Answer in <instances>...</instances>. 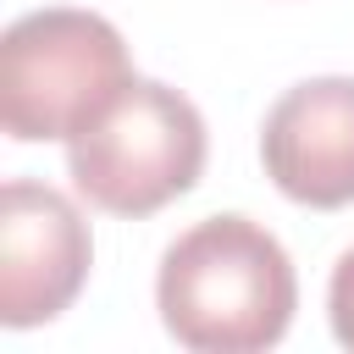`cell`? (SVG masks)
Wrapping results in <instances>:
<instances>
[{"instance_id": "1", "label": "cell", "mask_w": 354, "mask_h": 354, "mask_svg": "<svg viewBox=\"0 0 354 354\" xmlns=\"http://www.w3.org/2000/svg\"><path fill=\"white\" fill-rule=\"evenodd\" d=\"M155 304L194 354H260L288 337L299 277L277 232L249 216H205L160 254Z\"/></svg>"}, {"instance_id": "2", "label": "cell", "mask_w": 354, "mask_h": 354, "mask_svg": "<svg viewBox=\"0 0 354 354\" xmlns=\"http://www.w3.org/2000/svg\"><path fill=\"white\" fill-rule=\"evenodd\" d=\"M205 116L188 94L155 77H133L88 127L66 138L72 188L105 216H155L183 199L205 171Z\"/></svg>"}, {"instance_id": "3", "label": "cell", "mask_w": 354, "mask_h": 354, "mask_svg": "<svg viewBox=\"0 0 354 354\" xmlns=\"http://www.w3.org/2000/svg\"><path fill=\"white\" fill-rule=\"evenodd\" d=\"M127 83V44L100 11L44 6L0 33V127L17 144L72 138Z\"/></svg>"}, {"instance_id": "4", "label": "cell", "mask_w": 354, "mask_h": 354, "mask_svg": "<svg viewBox=\"0 0 354 354\" xmlns=\"http://www.w3.org/2000/svg\"><path fill=\"white\" fill-rule=\"evenodd\" d=\"M94 238L77 205L50 188L11 177L0 188V321L39 326L55 321L88 282Z\"/></svg>"}, {"instance_id": "5", "label": "cell", "mask_w": 354, "mask_h": 354, "mask_svg": "<svg viewBox=\"0 0 354 354\" xmlns=\"http://www.w3.org/2000/svg\"><path fill=\"white\" fill-rule=\"evenodd\" d=\"M266 177L310 210L354 205V77L293 83L260 127Z\"/></svg>"}, {"instance_id": "6", "label": "cell", "mask_w": 354, "mask_h": 354, "mask_svg": "<svg viewBox=\"0 0 354 354\" xmlns=\"http://www.w3.org/2000/svg\"><path fill=\"white\" fill-rule=\"evenodd\" d=\"M326 315H332V337L343 348H354V249L332 266V288H326Z\"/></svg>"}]
</instances>
